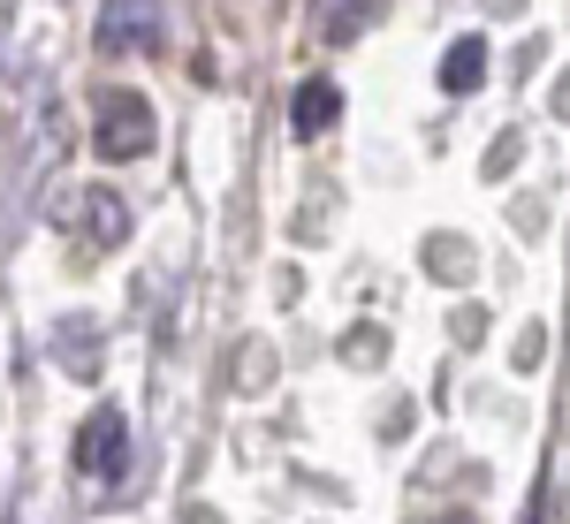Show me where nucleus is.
I'll use <instances>...</instances> for the list:
<instances>
[{"label":"nucleus","mask_w":570,"mask_h":524,"mask_svg":"<svg viewBox=\"0 0 570 524\" xmlns=\"http://www.w3.org/2000/svg\"><path fill=\"white\" fill-rule=\"evenodd\" d=\"M53 349H61V365H69V373H91V365H99V357H91V319H61Z\"/></svg>","instance_id":"obj_7"},{"label":"nucleus","mask_w":570,"mask_h":524,"mask_svg":"<svg viewBox=\"0 0 570 524\" xmlns=\"http://www.w3.org/2000/svg\"><path fill=\"white\" fill-rule=\"evenodd\" d=\"M168 46V16H160V0H107L99 8V53H160Z\"/></svg>","instance_id":"obj_3"},{"label":"nucleus","mask_w":570,"mask_h":524,"mask_svg":"<svg viewBox=\"0 0 570 524\" xmlns=\"http://www.w3.org/2000/svg\"><path fill=\"white\" fill-rule=\"evenodd\" d=\"M480 77H487V39L472 31V39H456L449 53H441V91L464 99V91H480Z\"/></svg>","instance_id":"obj_5"},{"label":"nucleus","mask_w":570,"mask_h":524,"mask_svg":"<svg viewBox=\"0 0 570 524\" xmlns=\"http://www.w3.org/2000/svg\"><path fill=\"white\" fill-rule=\"evenodd\" d=\"M61 220H77L91 244H122V236H130V214H122L115 190H77V198L61 206Z\"/></svg>","instance_id":"obj_4"},{"label":"nucleus","mask_w":570,"mask_h":524,"mask_svg":"<svg viewBox=\"0 0 570 524\" xmlns=\"http://www.w3.org/2000/svg\"><path fill=\"white\" fill-rule=\"evenodd\" d=\"M122 464H130V426H122L115 403H99V411L85 418V434H77V479L85 486H115Z\"/></svg>","instance_id":"obj_2"},{"label":"nucleus","mask_w":570,"mask_h":524,"mask_svg":"<svg viewBox=\"0 0 570 524\" xmlns=\"http://www.w3.org/2000/svg\"><path fill=\"white\" fill-rule=\"evenodd\" d=\"M335 115H343V91H335V85H305V91H297V107H289L297 137H320Z\"/></svg>","instance_id":"obj_6"},{"label":"nucleus","mask_w":570,"mask_h":524,"mask_svg":"<svg viewBox=\"0 0 570 524\" xmlns=\"http://www.w3.org/2000/svg\"><path fill=\"white\" fill-rule=\"evenodd\" d=\"M91 137H99V152L107 160H137L145 145H153V107H145V91H99V107H91Z\"/></svg>","instance_id":"obj_1"},{"label":"nucleus","mask_w":570,"mask_h":524,"mask_svg":"<svg viewBox=\"0 0 570 524\" xmlns=\"http://www.w3.org/2000/svg\"><path fill=\"white\" fill-rule=\"evenodd\" d=\"M441 524H472V517H441Z\"/></svg>","instance_id":"obj_8"}]
</instances>
